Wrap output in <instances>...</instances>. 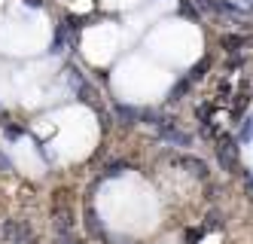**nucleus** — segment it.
I'll return each instance as SVG.
<instances>
[{"instance_id":"nucleus-1","label":"nucleus","mask_w":253,"mask_h":244,"mask_svg":"<svg viewBox=\"0 0 253 244\" xmlns=\"http://www.w3.org/2000/svg\"><path fill=\"white\" fill-rule=\"evenodd\" d=\"M0 244H37V235L25 220H0Z\"/></svg>"},{"instance_id":"nucleus-2","label":"nucleus","mask_w":253,"mask_h":244,"mask_svg":"<svg viewBox=\"0 0 253 244\" xmlns=\"http://www.w3.org/2000/svg\"><path fill=\"white\" fill-rule=\"evenodd\" d=\"M216 156H220V162L226 165V171H235L238 168V149H235V144H232V138H220L216 141Z\"/></svg>"},{"instance_id":"nucleus-3","label":"nucleus","mask_w":253,"mask_h":244,"mask_svg":"<svg viewBox=\"0 0 253 244\" xmlns=\"http://www.w3.org/2000/svg\"><path fill=\"white\" fill-rule=\"evenodd\" d=\"M180 165H183V168H189V174H195L198 180H205V177H208V165H205L202 159H192V156H183V159H180Z\"/></svg>"}]
</instances>
